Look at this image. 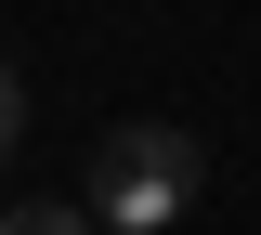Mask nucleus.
I'll return each mask as SVG.
<instances>
[{
	"mask_svg": "<svg viewBox=\"0 0 261 235\" xmlns=\"http://www.w3.org/2000/svg\"><path fill=\"white\" fill-rule=\"evenodd\" d=\"M209 196V144L183 131V118H130V131L92 144V235H170L183 209Z\"/></svg>",
	"mask_w": 261,
	"mask_h": 235,
	"instance_id": "1",
	"label": "nucleus"
},
{
	"mask_svg": "<svg viewBox=\"0 0 261 235\" xmlns=\"http://www.w3.org/2000/svg\"><path fill=\"white\" fill-rule=\"evenodd\" d=\"M0 235H92V209L79 196H27V209H0Z\"/></svg>",
	"mask_w": 261,
	"mask_h": 235,
	"instance_id": "2",
	"label": "nucleus"
},
{
	"mask_svg": "<svg viewBox=\"0 0 261 235\" xmlns=\"http://www.w3.org/2000/svg\"><path fill=\"white\" fill-rule=\"evenodd\" d=\"M13 144H27V79L0 66V157H13Z\"/></svg>",
	"mask_w": 261,
	"mask_h": 235,
	"instance_id": "3",
	"label": "nucleus"
}]
</instances>
